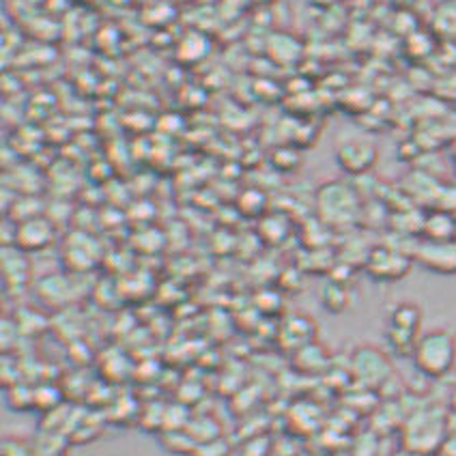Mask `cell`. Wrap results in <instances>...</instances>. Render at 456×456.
I'll use <instances>...</instances> for the list:
<instances>
[{
	"instance_id": "cell-5",
	"label": "cell",
	"mask_w": 456,
	"mask_h": 456,
	"mask_svg": "<svg viewBox=\"0 0 456 456\" xmlns=\"http://www.w3.org/2000/svg\"><path fill=\"white\" fill-rule=\"evenodd\" d=\"M351 372L362 386L379 387L392 377V362L379 346L360 345L351 355Z\"/></svg>"
},
{
	"instance_id": "cell-15",
	"label": "cell",
	"mask_w": 456,
	"mask_h": 456,
	"mask_svg": "<svg viewBox=\"0 0 456 456\" xmlns=\"http://www.w3.org/2000/svg\"><path fill=\"white\" fill-rule=\"evenodd\" d=\"M452 407H454V411H456V390L452 394Z\"/></svg>"
},
{
	"instance_id": "cell-7",
	"label": "cell",
	"mask_w": 456,
	"mask_h": 456,
	"mask_svg": "<svg viewBox=\"0 0 456 456\" xmlns=\"http://www.w3.org/2000/svg\"><path fill=\"white\" fill-rule=\"evenodd\" d=\"M413 261L439 276L456 273V240H424L413 248Z\"/></svg>"
},
{
	"instance_id": "cell-1",
	"label": "cell",
	"mask_w": 456,
	"mask_h": 456,
	"mask_svg": "<svg viewBox=\"0 0 456 456\" xmlns=\"http://www.w3.org/2000/svg\"><path fill=\"white\" fill-rule=\"evenodd\" d=\"M418 372L428 379H442L456 366V334L448 328L422 331L411 355Z\"/></svg>"
},
{
	"instance_id": "cell-2",
	"label": "cell",
	"mask_w": 456,
	"mask_h": 456,
	"mask_svg": "<svg viewBox=\"0 0 456 456\" xmlns=\"http://www.w3.org/2000/svg\"><path fill=\"white\" fill-rule=\"evenodd\" d=\"M317 211L323 224L345 228L360 220L364 207L354 185L346 181H328L317 190Z\"/></svg>"
},
{
	"instance_id": "cell-3",
	"label": "cell",
	"mask_w": 456,
	"mask_h": 456,
	"mask_svg": "<svg viewBox=\"0 0 456 456\" xmlns=\"http://www.w3.org/2000/svg\"><path fill=\"white\" fill-rule=\"evenodd\" d=\"M424 313L416 302H398L387 310L386 340L387 346L401 357H411L418 338L422 336Z\"/></svg>"
},
{
	"instance_id": "cell-16",
	"label": "cell",
	"mask_w": 456,
	"mask_h": 456,
	"mask_svg": "<svg viewBox=\"0 0 456 456\" xmlns=\"http://www.w3.org/2000/svg\"><path fill=\"white\" fill-rule=\"evenodd\" d=\"M54 456H65V454H54Z\"/></svg>"
},
{
	"instance_id": "cell-10",
	"label": "cell",
	"mask_w": 456,
	"mask_h": 456,
	"mask_svg": "<svg viewBox=\"0 0 456 456\" xmlns=\"http://www.w3.org/2000/svg\"><path fill=\"white\" fill-rule=\"evenodd\" d=\"M280 340L287 349L297 354L304 346L317 342V323H314V319L305 317V314H293V317L284 321L282 330H280Z\"/></svg>"
},
{
	"instance_id": "cell-9",
	"label": "cell",
	"mask_w": 456,
	"mask_h": 456,
	"mask_svg": "<svg viewBox=\"0 0 456 456\" xmlns=\"http://www.w3.org/2000/svg\"><path fill=\"white\" fill-rule=\"evenodd\" d=\"M56 228L52 220L44 216L28 217V220L18 222L15 226V248L22 252H41L54 243Z\"/></svg>"
},
{
	"instance_id": "cell-4",
	"label": "cell",
	"mask_w": 456,
	"mask_h": 456,
	"mask_svg": "<svg viewBox=\"0 0 456 456\" xmlns=\"http://www.w3.org/2000/svg\"><path fill=\"white\" fill-rule=\"evenodd\" d=\"M413 254L394 246H375L364 256V269L375 282H398L411 272Z\"/></svg>"
},
{
	"instance_id": "cell-8",
	"label": "cell",
	"mask_w": 456,
	"mask_h": 456,
	"mask_svg": "<svg viewBox=\"0 0 456 456\" xmlns=\"http://www.w3.org/2000/svg\"><path fill=\"white\" fill-rule=\"evenodd\" d=\"M445 419L435 418L431 411L418 413L416 418L409 422L407 428V444L413 452H431L439 450L444 444Z\"/></svg>"
},
{
	"instance_id": "cell-11",
	"label": "cell",
	"mask_w": 456,
	"mask_h": 456,
	"mask_svg": "<svg viewBox=\"0 0 456 456\" xmlns=\"http://www.w3.org/2000/svg\"><path fill=\"white\" fill-rule=\"evenodd\" d=\"M424 240H456V217L450 211L437 209L422 220Z\"/></svg>"
},
{
	"instance_id": "cell-6",
	"label": "cell",
	"mask_w": 456,
	"mask_h": 456,
	"mask_svg": "<svg viewBox=\"0 0 456 456\" xmlns=\"http://www.w3.org/2000/svg\"><path fill=\"white\" fill-rule=\"evenodd\" d=\"M377 159H379V149L372 140L366 138H349L336 149V162L345 173L355 175V177L370 173Z\"/></svg>"
},
{
	"instance_id": "cell-14",
	"label": "cell",
	"mask_w": 456,
	"mask_h": 456,
	"mask_svg": "<svg viewBox=\"0 0 456 456\" xmlns=\"http://www.w3.org/2000/svg\"><path fill=\"white\" fill-rule=\"evenodd\" d=\"M0 456H39L37 444L20 435H7L0 445Z\"/></svg>"
},
{
	"instance_id": "cell-12",
	"label": "cell",
	"mask_w": 456,
	"mask_h": 456,
	"mask_svg": "<svg viewBox=\"0 0 456 456\" xmlns=\"http://www.w3.org/2000/svg\"><path fill=\"white\" fill-rule=\"evenodd\" d=\"M3 272L4 280L9 284H24L26 273H28V265L24 261V252L18 250V248H7L3 254Z\"/></svg>"
},
{
	"instance_id": "cell-13",
	"label": "cell",
	"mask_w": 456,
	"mask_h": 456,
	"mask_svg": "<svg viewBox=\"0 0 456 456\" xmlns=\"http://www.w3.org/2000/svg\"><path fill=\"white\" fill-rule=\"evenodd\" d=\"M321 302H323V305L330 310V313H334V314L345 313V310L351 305L349 287L342 282L325 284V289L321 291Z\"/></svg>"
}]
</instances>
